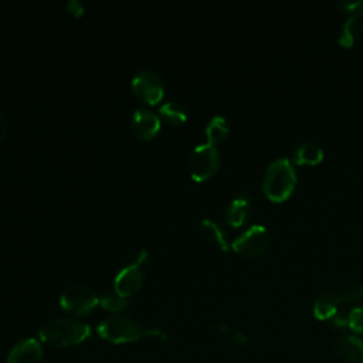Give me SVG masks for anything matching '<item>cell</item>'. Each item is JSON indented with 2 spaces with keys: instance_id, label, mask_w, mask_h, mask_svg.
I'll list each match as a JSON object with an SVG mask.
<instances>
[{
  "instance_id": "obj_11",
  "label": "cell",
  "mask_w": 363,
  "mask_h": 363,
  "mask_svg": "<svg viewBox=\"0 0 363 363\" xmlns=\"http://www.w3.org/2000/svg\"><path fill=\"white\" fill-rule=\"evenodd\" d=\"M340 303V298L339 294L333 292V291H326L322 292L315 303H313V315L316 319L319 320H326V319H332L336 312H337V305Z\"/></svg>"
},
{
  "instance_id": "obj_18",
  "label": "cell",
  "mask_w": 363,
  "mask_h": 363,
  "mask_svg": "<svg viewBox=\"0 0 363 363\" xmlns=\"http://www.w3.org/2000/svg\"><path fill=\"white\" fill-rule=\"evenodd\" d=\"M160 115L162 118H164V121H167L169 123L177 125L182 123L187 119V111L186 108L174 101H167L160 106Z\"/></svg>"
},
{
  "instance_id": "obj_19",
  "label": "cell",
  "mask_w": 363,
  "mask_h": 363,
  "mask_svg": "<svg viewBox=\"0 0 363 363\" xmlns=\"http://www.w3.org/2000/svg\"><path fill=\"white\" fill-rule=\"evenodd\" d=\"M99 303L104 309H106L109 312H121L128 308L129 299L116 292H108V294L102 295V298L99 299Z\"/></svg>"
},
{
  "instance_id": "obj_17",
  "label": "cell",
  "mask_w": 363,
  "mask_h": 363,
  "mask_svg": "<svg viewBox=\"0 0 363 363\" xmlns=\"http://www.w3.org/2000/svg\"><path fill=\"white\" fill-rule=\"evenodd\" d=\"M363 14H356L350 13L346 21L342 26L340 35H339V43L345 47H352L354 43L356 35L360 33V18Z\"/></svg>"
},
{
  "instance_id": "obj_3",
  "label": "cell",
  "mask_w": 363,
  "mask_h": 363,
  "mask_svg": "<svg viewBox=\"0 0 363 363\" xmlns=\"http://www.w3.org/2000/svg\"><path fill=\"white\" fill-rule=\"evenodd\" d=\"M295 184L296 173L288 159L279 157L268 164L262 179V190L271 201H285L294 191Z\"/></svg>"
},
{
  "instance_id": "obj_10",
  "label": "cell",
  "mask_w": 363,
  "mask_h": 363,
  "mask_svg": "<svg viewBox=\"0 0 363 363\" xmlns=\"http://www.w3.org/2000/svg\"><path fill=\"white\" fill-rule=\"evenodd\" d=\"M43 347L38 340L35 339H23L16 343L9 356L6 363H43Z\"/></svg>"
},
{
  "instance_id": "obj_9",
  "label": "cell",
  "mask_w": 363,
  "mask_h": 363,
  "mask_svg": "<svg viewBox=\"0 0 363 363\" xmlns=\"http://www.w3.org/2000/svg\"><path fill=\"white\" fill-rule=\"evenodd\" d=\"M143 271L138 262H132L126 267H123L115 277L113 279V288L115 292L129 298L135 295L143 285Z\"/></svg>"
},
{
  "instance_id": "obj_13",
  "label": "cell",
  "mask_w": 363,
  "mask_h": 363,
  "mask_svg": "<svg viewBox=\"0 0 363 363\" xmlns=\"http://www.w3.org/2000/svg\"><path fill=\"white\" fill-rule=\"evenodd\" d=\"M337 350L347 363H357L363 356V340L354 335L343 336L339 340Z\"/></svg>"
},
{
  "instance_id": "obj_8",
  "label": "cell",
  "mask_w": 363,
  "mask_h": 363,
  "mask_svg": "<svg viewBox=\"0 0 363 363\" xmlns=\"http://www.w3.org/2000/svg\"><path fill=\"white\" fill-rule=\"evenodd\" d=\"M130 132L135 138L140 140H149L156 136L160 129V118L156 112L139 108L133 112L130 118Z\"/></svg>"
},
{
  "instance_id": "obj_5",
  "label": "cell",
  "mask_w": 363,
  "mask_h": 363,
  "mask_svg": "<svg viewBox=\"0 0 363 363\" xmlns=\"http://www.w3.org/2000/svg\"><path fill=\"white\" fill-rule=\"evenodd\" d=\"M218 166L220 153L217 147L208 142L197 145L189 157L190 176L197 182H203L211 177L217 172Z\"/></svg>"
},
{
  "instance_id": "obj_20",
  "label": "cell",
  "mask_w": 363,
  "mask_h": 363,
  "mask_svg": "<svg viewBox=\"0 0 363 363\" xmlns=\"http://www.w3.org/2000/svg\"><path fill=\"white\" fill-rule=\"evenodd\" d=\"M347 326L356 333H363V306L350 311L347 315Z\"/></svg>"
},
{
  "instance_id": "obj_27",
  "label": "cell",
  "mask_w": 363,
  "mask_h": 363,
  "mask_svg": "<svg viewBox=\"0 0 363 363\" xmlns=\"http://www.w3.org/2000/svg\"><path fill=\"white\" fill-rule=\"evenodd\" d=\"M360 33H363V16L360 18Z\"/></svg>"
},
{
  "instance_id": "obj_21",
  "label": "cell",
  "mask_w": 363,
  "mask_h": 363,
  "mask_svg": "<svg viewBox=\"0 0 363 363\" xmlns=\"http://www.w3.org/2000/svg\"><path fill=\"white\" fill-rule=\"evenodd\" d=\"M340 302H356L363 298V285H350L339 294Z\"/></svg>"
},
{
  "instance_id": "obj_16",
  "label": "cell",
  "mask_w": 363,
  "mask_h": 363,
  "mask_svg": "<svg viewBox=\"0 0 363 363\" xmlns=\"http://www.w3.org/2000/svg\"><path fill=\"white\" fill-rule=\"evenodd\" d=\"M200 231H201V234H203L208 241H211L213 244L218 245L223 251H227V250H228L227 237H225L223 228H221L214 220H210V218L201 220V223H200Z\"/></svg>"
},
{
  "instance_id": "obj_25",
  "label": "cell",
  "mask_w": 363,
  "mask_h": 363,
  "mask_svg": "<svg viewBox=\"0 0 363 363\" xmlns=\"http://www.w3.org/2000/svg\"><path fill=\"white\" fill-rule=\"evenodd\" d=\"M7 128H9L7 118L0 112V140L6 136V133H7Z\"/></svg>"
},
{
  "instance_id": "obj_28",
  "label": "cell",
  "mask_w": 363,
  "mask_h": 363,
  "mask_svg": "<svg viewBox=\"0 0 363 363\" xmlns=\"http://www.w3.org/2000/svg\"><path fill=\"white\" fill-rule=\"evenodd\" d=\"M362 363H363V356H362Z\"/></svg>"
},
{
  "instance_id": "obj_22",
  "label": "cell",
  "mask_w": 363,
  "mask_h": 363,
  "mask_svg": "<svg viewBox=\"0 0 363 363\" xmlns=\"http://www.w3.org/2000/svg\"><path fill=\"white\" fill-rule=\"evenodd\" d=\"M346 11L349 13H356V14H363V0L359 1H346L340 4Z\"/></svg>"
},
{
  "instance_id": "obj_4",
  "label": "cell",
  "mask_w": 363,
  "mask_h": 363,
  "mask_svg": "<svg viewBox=\"0 0 363 363\" xmlns=\"http://www.w3.org/2000/svg\"><path fill=\"white\" fill-rule=\"evenodd\" d=\"M99 303L98 295L92 288L84 284H69L60 295V305L68 313L84 316L95 309Z\"/></svg>"
},
{
  "instance_id": "obj_7",
  "label": "cell",
  "mask_w": 363,
  "mask_h": 363,
  "mask_svg": "<svg viewBox=\"0 0 363 363\" xmlns=\"http://www.w3.org/2000/svg\"><path fill=\"white\" fill-rule=\"evenodd\" d=\"M269 244V233L261 224H254L241 233L233 242V250L245 258L261 255Z\"/></svg>"
},
{
  "instance_id": "obj_23",
  "label": "cell",
  "mask_w": 363,
  "mask_h": 363,
  "mask_svg": "<svg viewBox=\"0 0 363 363\" xmlns=\"http://www.w3.org/2000/svg\"><path fill=\"white\" fill-rule=\"evenodd\" d=\"M67 7L75 16H81L84 13V4L79 0H69L67 3Z\"/></svg>"
},
{
  "instance_id": "obj_24",
  "label": "cell",
  "mask_w": 363,
  "mask_h": 363,
  "mask_svg": "<svg viewBox=\"0 0 363 363\" xmlns=\"http://www.w3.org/2000/svg\"><path fill=\"white\" fill-rule=\"evenodd\" d=\"M332 322L337 328H345V326H347V316H345L343 313L336 312V315L332 318Z\"/></svg>"
},
{
  "instance_id": "obj_14",
  "label": "cell",
  "mask_w": 363,
  "mask_h": 363,
  "mask_svg": "<svg viewBox=\"0 0 363 363\" xmlns=\"http://www.w3.org/2000/svg\"><path fill=\"white\" fill-rule=\"evenodd\" d=\"M323 159V150L313 143L299 145L294 152V162L296 164H318Z\"/></svg>"
},
{
  "instance_id": "obj_2",
  "label": "cell",
  "mask_w": 363,
  "mask_h": 363,
  "mask_svg": "<svg viewBox=\"0 0 363 363\" xmlns=\"http://www.w3.org/2000/svg\"><path fill=\"white\" fill-rule=\"evenodd\" d=\"M38 335L52 347H69L85 342L91 336V328L77 319L54 318L40 328Z\"/></svg>"
},
{
  "instance_id": "obj_15",
  "label": "cell",
  "mask_w": 363,
  "mask_h": 363,
  "mask_svg": "<svg viewBox=\"0 0 363 363\" xmlns=\"http://www.w3.org/2000/svg\"><path fill=\"white\" fill-rule=\"evenodd\" d=\"M228 123L224 116L221 115H214L206 125V138L207 142L211 145H217L221 140H224L228 135Z\"/></svg>"
},
{
  "instance_id": "obj_1",
  "label": "cell",
  "mask_w": 363,
  "mask_h": 363,
  "mask_svg": "<svg viewBox=\"0 0 363 363\" xmlns=\"http://www.w3.org/2000/svg\"><path fill=\"white\" fill-rule=\"evenodd\" d=\"M98 335L111 343L121 345L136 342L143 337H160L164 339L166 333L159 329H146L136 320L123 315H111L102 319L96 328Z\"/></svg>"
},
{
  "instance_id": "obj_6",
  "label": "cell",
  "mask_w": 363,
  "mask_h": 363,
  "mask_svg": "<svg viewBox=\"0 0 363 363\" xmlns=\"http://www.w3.org/2000/svg\"><path fill=\"white\" fill-rule=\"evenodd\" d=\"M130 86L133 95L147 105L157 104L164 94V82L160 74L150 68L138 71L132 78Z\"/></svg>"
},
{
  "instance_id": "obj_12",
  "label": "cell",
  "mask_w": 363,
  "mask_h": 363,
  "mask_svg": "<svg viewBox=\"0 0 363 363\" xmlns=\"http://www.w3.org/2000/svg\"><path fill=\"white\" fill-rule=\"evenodd\" d=\"M250 213V199L245 194L237 196L225 210V221L231 227H240L247 220Z\"/></svg>"
},
{
  "instance_id": "obj_26",
  "label": "cell",
  "mask_w": 363,
  "mask_h": 363,
  "mask_svg": "<svg viewBox=\"0 0 363 363\" xmlns=\"http://www.w3.org/2000/svg\"><path fill=\"white\" fill-rule=\"evenodd\" d=\"M146 258H147V251H146V250H140L139 254H138V258L135 259V262H138V264L140 265L142 262H145Z\"/></svg>"
}]
</instances>
